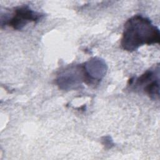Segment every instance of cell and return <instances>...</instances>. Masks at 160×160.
I'll return each instance as SVG.
<instances>
[{
  "label": "cell",
  "instance_id": "cell-1",
  "mask_svg": "<svg viewBox=\"0 0 160 160\" xmlns=\"http://www.w3.org/2000/svg\"><path fill=\"white\" fill-rule=\"evenodd\" d=\"M159 29L149 18L136 14L125 22L121 39L124 50L132 52L143 45L159 44Z\"/></svg>",
  "mask_w": 160,
  "mask_h": 160
},
{
  "label": "cell",
  "instance_id": "cell-2",
  "mask_svg": "<svg viewBox=\"0 0 160 160\" xmlns=\"http://www.w3.org/2000/svg\"><path fill=\"white\" fill-rule=\"evenodd\" d=\"M44 14L34 11L29 5H21L14 8L11 15L1 18V26H9L14 30H21L30 22H38Z\"/></svg>",
  "mask_w": 160,
  "mask_h": 160
},
{
  "label": "cell",
  "instance_id": "cell-3",
  "mask_svg": "<svg viewBox=\"0 0 160 160\" xmlns=\"http://www.w3.org/2000/svg\"><path fill=\"white\" fill-rule=\"evenodd\" d=\"M82 82L86 83V76L82 64L68 67L59 74L56 79L58 86L64 90L75 89Z\"/></svg>",
  "mask_w": 160,
  "mask_h": 160
},
{
  "label": "cell",
  "instance_id": "cell-4",
  "mask_svg": "<svg viewBox=\"0 0 160 160\" xmlns=\"http://www.w3.org/2000/svg\"><path fill=\"white\" fill-rule=\"evenodd\" d=\"M86 75V84L97 85L105 76L108 66L105 61L99 58H93L83 64Z\"/></svg>",
  "mask_w": 160,
  "mask_h": 160
}]
</instances>
